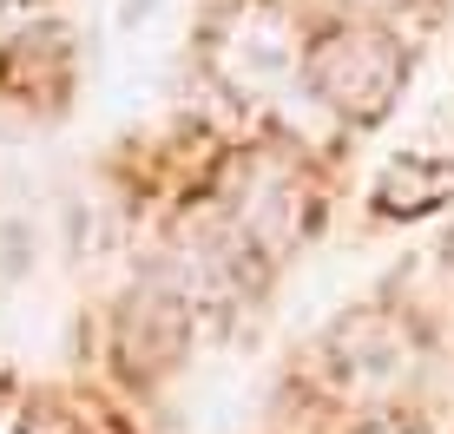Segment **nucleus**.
I'll list each match as a JSON object with an SVG mask.
<instances>
[{
	"mask_svg": "<svg viewBox=\"0 0 454 434\" xmlns=\"http://www.w3.org/2000/svg\"><path fill=\"white\" fill-rule=\"evenodd\" d=\"M296 73H303L309 99L330 105L336 119L375 126V119L395 105L402 80H409V46L388 34V27H375V20H336V27H323V34L303 46Z\"/></svg>",
	"mask_w": 454,
	"mask_h": 434,
	"instance_id": "1",
	"label": "nucleus"
},
{
	"mask_svg": "<svg viewBox=\"0 0 454 434\" xmlns=\"http://www.w3.org/2000/svg\"><path fill=\"white\" fill-rule=\"evenodd\" d=\"M409 329H402L395 316H382V309H356V316H342L330 329V343H323V376L336 382L342 395H388L402 376H409Z\"/></svg>",
	"mask_w": 454,
	"mask_h": 434,
	"instance_id": "2",
	"label": "nucleus"
},
{
	"mask_svg": "<svg viewBox=\"0 0 454 434\" xmlns=\"http://www.w3.org/2000/svg\"><path fill=\"white\" fill-rule=\"evenodd\" d=\"M217 66L238 92H263V86H284L296 73V34L277 7H238L217 34Z\"/></svg>",
	"mask_w": 454,
	"mask_h": 434,
	"instance_id": "3",
	"label": "nucleus"
},
{
	"mask_svg": "<svg viewBox=\"0 0 454 434\" xmlns=\"http://www.w3.org/2000/svg\"><path fill=\"white\" fill-rule=\"evenodd\" d=\"M434 205H454V159L402 151V159L375 178V211H388V217H421Z\"/></svg>",
	"mask_w": 454,
	"mask_h": 434,
	"instance_id": "4",
	"label": "nucleus"
},
{
	"mask_svg": "<svg viewBox=\"0 0 454 434\" xmlns=\"http://www.w3.org/2000/svg\"><path fill=\"white\" fill-rule=\"evenodd\" d=\"M0 434H46L40 422H34V415H27L20 408V401H13L7 389H0Z\"/></svg>",
	"mask_w": 454,
	"mask_h": 434,
	"instance_id": "5",
	"label": "nucleus"
},
{
	"mask_svg": "<svg viewBox=\"0 0 454 434\" xmlns=\"http://www.w3.org/2000/svg\"><path fill=\"white\" fill-rule=\"evenodd\" d=\"M356 434H428V428H421L415 415H375V422H363Z\"/></svg>",
	"mask_w": 454,
	"mask_h": 434,
	"instance_id": "6",
	"label": "nucleus"
},
{
	"mask_svg": "<svg viewBox=\"0 0 454 434\" xmlns=\"http://www.w3.org/2000/svg\"><path fill=\"white\" fill-rule=\"evenodd\" d=\"M165 0H119V27H138V20H152Z\"/></svg>",
	"mask_w": 454,
	"mask_h": 434,
	"instance_id": "7",
	"label": "nucleus"
},
{
	"mask_svg": "<svg viewBox=\"0 0 454 434\" xmlns=\"http://www.w3.org/2000/svg\"><path fill=\"white\" fill-rule=\"evenodd\" d=\"M448 251H454V237H448Z\"/></svg>",
	"mask_w": 454,
	"mask_h": 434,
	"instance_id": "8",
	"label": "nucleus"
}]
</instances>
